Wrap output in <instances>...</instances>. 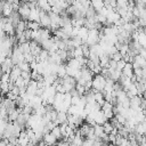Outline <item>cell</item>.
I'll use <instances>...</instances> for the list:
<instances>
[{
    "label": "cell",
    "mask_w": 146,
    "mask_h": 146,
    "mask_svg": "<svg viewBox=\"0 0 146 146\" xmlns=\"http://www.w3.org/2000/svg\"><path fill=\"white\" fill-rule=\"evenodd\" d=\"M94 120H95L96 124H98V125H103V124L107 121V120L105 119L104 113H103L102 111H98V112L95 113V117H94Z\"/></svg>",
    "instance_id": "cell-6"
},
{
    "label": "cell",
    "mask_w": 146,
    "mask_h": 146,
    "mask_svg": "<svg viewBox=\"0 0 146 146\" xmlns=\"http://www.w3.org/2000/svg\"><path fill=\"white\" fill-rule=\"evenodd\" d=\"M1 97H2V94H1V91H0V98H1Z\"/></svg>",
    "instance_id": "cell-41"
},
{
    "label": "cell",
    "mask_w": 146,
    "mask_h": 146,
    "mask_svg": "<svg viewBox=\"0 0 146 146\" xmlns=\"http://www.w3.org/2000/svg\"><path fill=\"white\" fill-rule=\"evenodd\" d=\"M0 91H1L2 95L9 92V90H8V82H0Z\"/></svg>",
    "instance_id": "cell-21"
},
{
    "label": "cell",
    "mask_w": 146,
    "mask_h": 146,
    "mask_svg": "<svg viewBox=\"0 0 146 146\" xmlns=\"http://www.w3.org/2000/svg\"><path fill=\"white\" fill-rule=\"evenodd\" d=\"M9 81V74L8 73H2L0 75V82H8Z\"/></svg>",
    "instance_id": "cell-32"
},
{
    "label": "cell",
    "mask_w": 146,
    "mask_h": 146,
    "mask_svg": "<svg viewBox=\"0 0 146 146\" xmlns=\"http://www.w3.org/2000/svg\"><path fill=\"white\" fill-rule=\"evenodd\" d=\"M80 56H83V55H82L81 46H80V47L74 48V50H73V58H76V57H80Z\"/></svg>",
    "instance_id": "cell-24"
},
{
    "label": "cell",
    "mask_w": 146,
    "mask_h": 146,
    "mask_svg": "<svg viewBox=\"0 0 146 146\" xmlns=\"http://www.w3.org/2000/svg\"><path fill=\"white\" fill-rule=\"evenodd\" d=\"M38 146H47V145L43 141H40V143H38Z\"/></svg>",
    "instance_id": "cell-37"
},
{
    "label": "cell",
    "mask_w": 146,
    "mask_h": 146,
    "mask_svg": "<svg viewBox=\"0 0 146 146\" xmlns=\"http://www.w3.org/2000/svg\"><path fill=\"white\" fill-rule=\"evenodd\" d=\"M17 66H18V68L21 70V72H31V70H30V64H29V63L23 62V63L18 64Z\"/></svg>",
    "instance_id": "cell-15"
},
{
    "label": "cell",
    "mask_w": 146,
    "mask_h": 146,
    "mask_svg": "<svg viewBox=\"0 0 146 146\" xmlns=\"http://www.w3.org/2000/svg\"><path fill=\"white\" fill-rule=\"evenodd\" d=\"M39 33H40V39H41V42H42V41H44V40H48V39H50V38H51V35H50V30H49V29H43V27H41V29L39 30Z\"/></svg>",
    "instance_id": "cell-8"
},
{
    "label": "cell",
    "mask_w": 146,
    "mask_h": 146,
    "mask_svg": "<svg viewBox=\"0 0 146 146\" xmlns=\"http://www.w3.org/2000/svg\"><path fill=\"white\" fill-rule=\"evenodd\" d=\"M138 33H139V32H138ZM137 42L140 44V47L145 48V46H146V34H145V32H140V33L138 34Z\"/></svg>",
    "instance_id": "cell-12"
},
{
    "label": "cell",
    "mask_w": 146,
    "mask_h": 146,
    "mask_svg": "<svg viewBox=\"0 0 146 146\" xmlns=\"http://www.w3.org/2000/svg\"><path fill=\"white\" fill-rule=\"evenodd\" d=\"M114 117H115V120L117 121V123H120V124H122V125H123V124L125 123V121H127L125 117L122 116L121 114H116V115H114Z\"/></svg>",
    "instance_id": "cell-27"
},
{
    "label": "cell",
    "mask_w": 146,
    "mask_h": 146,
    "mask_svg": "<svg viewBox=\"0 0 146 146\" xmlns=\"http://www.w3.org/2000/svg\"><path fill=\"white\" fill-rule=\"evenodd\" d=\"M121 74L124 75L125 78H131L133 74V70H132V65L130 63H125L123 70L121 71Z\"/></svg>",
    "instance_id": "cell-4"
},
{
    "label": "cell",
    "mask_w": 146,
    "mask_h": 146,
    "mask_svg": "<svg viewBox=\"0 0 146 146\" xmlns=\"http://www.w3.org/2000/svg\"><path fill=\"white\" fill-rule=\"evenodd\" d=\"M111 59H113V60L116 63V62H119V60H121V59H122V56H121V54H120L119 51H116L114 55H112V56H111Z\"/></svg>",
    "instance_id": "cell-29"
},
{
    "label": "cell",
    "mask_w": 146,
    "mask_h": 146,
    "mask_svg": "<svg viewBox=\"0 0 146 146\" xmlns=\"http://www.w3.org/2000/svg\"><path fill=\"white\" fill-rule=\"evenodd\" d=\"M108 5L112 9H115L116 8V1L115 0H108Z\"/></svg>",
    "instance_id": "cell-34"
},
{
    "label": "cell",
    "mask_w": 146,
    "mask_h": 146,
    "mask_svg": "<svg viewBox=\"0 0 146 146\" xmlns=\"http://www.w3.org/2000/svg\"><path fill=\"white\" fill-rule=\"evenodd\" d=\"M6 146H14V145H11V144H9V143H8V144H7Z\"/></svg>",
    "instance_id": "cell-39"
},
{
    "label": "cell",
    "mask_w": 146,
    "mask_h": 146,
    "mask_svg": "<svg viewBox=\"0 0 146 146\" xmlns=\"http://www.w3.org/2000/svg\"><path fill=\"white\" fill-rule=\"evenodd\" d=\"M8 144V140L7 139H1L0 140V146H6Z\"/></svg>",
    "instance_id": "cell-36"
},
{
    "label": "cell",
    "mask_w": 146,
    "mask_h": 146,
    "mask_svg": "<svg viewBox=\"0 0 146 146\" xmlns=\"http://www.w3.org/2000/svg\"><path fill=\"white\" fill-rule=\"evenodd\" d=\"M128 51H129V47H128V44H127V43H123V44L121 46L119 52L121 54V56H124V55L128 54Z\"/></svg>",
    "instance_id": "cell-22"
},
{
    "label": "cell",
    "mask_w": 146,
    "mask_h": 146,
    "mask_svg": "<svg viewBox=\"0 0 146 146\" xmlns=\"http://www.w3.org/2000/svg\"><path fill=\"white\" fill-rule=\"evenodd\" d=\"M71 42H72V46H73L74 48L80 47V46L82 44V41H81V39H80L79 36H73V38H71Z\"/></svg>",
    "instance_id": "cell-17"
},
{
    "label": "cell",
    "mask_w": 146,
    "mask_h": 146,
    "mask_svg": "<svg viewBox=\"0 0 146 146\" xmlns=\"http://www.w3.org/2000/svg\"><path fill=\"white\" fill-rule=\"evenodd\" d=\"M81 49H82V55H83V57L88 59L89 52H90V51H89V47H88L86 43H83V44H81Z\"/></svg>",
    "instance_id": "cell-19"
},
{
    "label": "cell",
    "mask_w": 146,
    "mask_h": 146,
    "mask_svg": "<svg viewBox=\"0 0 146 146\" xmlns=\"http://www.w3.org/2000/svg\"><path fill=\"white\" fill-rule=\"evenodd\" d=\"M2 139V132H0V140Z\"/></svg>",
    "instance_id": "cell-38"
},
{
    "label": "cell",
    "mask_w": 146,
    "mask_h": 146,
    "mask_svg": "<svg viewBox=\"0 0 146 146\" xmlns=\"http://www.w3.org/2000/svg\"><path fill=\"white\" fill-rule=\"evenodd\" d=\"M108 146H114V145L113 144H108Z\"/></svg>",
    "instance_id": "cell-40"
},
{
    "label": "cell",
    "mask_w": 146,
    "mask_h": 146,
    "mask_svg": "<svg viewBox=\"0 0 146 146\" xmlns=\"http://www.w3.org/2000/svg\"><path fill=\"white\" fill-rule=\"evenodd\" d=\"M18 76H21V70L18 68L17 65H15V66L11 68L10 73H9V81L15 82V80H16Z\"/></svg>",
    "instance_id": "cell-5"
},
{
    "label": "cell",
    "mask_w": 146,
    "mask_h": 146,
    "mask_svg": "<svg viewBox=\"0 0 146 146\" xmlns=\"http://www.w3.org/2000/svg\"><path fill=\"white\" fill-rule=\"evenodd\" d=\"M79 100H80V96H73V97H71V105L76 106L79 104Z\"/></svg>",
    "instance_id": "cell-31"
},
{
    "label": "cell",
    "mask_w": 146,
    "mask_h": 146,
    "mask_svg": "<svg viewBox=\"0 0 146 146\" xmlns=\"http://www.w3.org/2000/svg\"><path fill=\"white\" fill-rule=\"evenodd\" d=\"M74 89H75V91L78 92V95H79V96H83V95H84V92H86L84 87H83V86H80V84H78V83L75 84Z\"/></svg>",
    "instance_id": "cell-20"
},
{
    "label": "cell",
    "mask_w": 146,
    "mask_h": 146,
    "mask_svg": "<svg viewBox=\"0 0 146 146\" xmlns=\"http://www.w3.org/2000/svg\"><path fill=\"white\" fill-rule=\"evenodd\" d=\"M66 119H67L66 112H57V117H56V120H57V122L59 123V125L63 124L64 122H66Z\"/></svg>",
    "instance_id": "cell-11"
},
{
    "label": "cell",
    "mask_w": 146,
    "mask_h": 146,
    "mask_svg": "<svg viewBox=\"0 0 146 146\" xmlns=\"http://www.w3.org/2000/svg\"><path fill=\"white\" fill-rule=\"evenodd\" d=\"M82 143H83V138H82V137H76V136H74V139H73V141H72L73 145H75V146H82Z\"/></svg>",
    "instance_id": "cell-25"
},
{
    "label": "cell",
    "mask_w": 146,
    "mask_h": 146,
    "mask_svg": "<svg viewBox=\"0 0 146 146\" xmlns=\"http://www.w3.org/2000/svg\"><path fill=\"white\" fill-rule=\"evenodd\" d=\"M50 132H51V135L56 138V140L62 139V135H60V131H59V127H55Z\"/></svg>",
    "instance_id": "cell-16"
},
{
    "label": "cell",
    "mask_w": 146,
    "mask_h": 146,
    "mask_svg": "<svg viewBox=\"0 0 146 146\" xmlns=\"http://www.w3.org/2000/svg\"><path fill=\"white\" fill-rule=\"evenodd\" d=\"M17 13H18V15H19L22 21L27 22V18H29V15H30V8H29L26 1L19 2V8H18Z\"/></svg>",
    "instance_id": "cell-2"
},
{
    "label": "cell",
    "mask_w": 146,
    "mask_h": 146,
    "mask_svg": "<svg viewBox=\"0 0 146 146\" xmlns=\"http://www.w3.org/2000/svg\"><path fill=\"white\" fill-rule=\"evenodd\" d=\"M10 92H11L13 95H15V96H17V97H18V95H19V89H18L17 87H14V88L10 90Z\"/></svg>",
    "instance_id": "cell-33"
},
{
    "label": "cell",
    "mask_w": 146,
    "mask_h": 146,
    "mask_svg": "<svg viewBox=\"0 0 146 146\" xmlns=\"http://www.w3.org/2000/svg\"><path fill=\"white\" fill-rule=\"evenodd\" d=\"M66 66H67V67H71V68H73V70H80V68H81L80 64L78 63V60H76L75 58H71V59H68Z\"/></svg>",
    "instance_id": "cell-10"
},
{
    "label": "cell",
    "mask_w": 146,
    "mask_h": 146,
    "mask_svg": "<svg viewBox=\"0 0 146 146\" xmlns=\"http://www.w3.org/2000/svg\"><path fill=\"white\" fill-rule=\"evenodd\" d=\"M127 6H128V1L127 0H119V1H116V7L117 8L127 9Z\"/></svg>",
    "instance_id": "cell-23"
},
{
    "label": "cell",
    "mask_w": 146,
    "mask_h": 146,
    "mask_svg": "<svg viewBox=\"0 0 146 146\" xmlns=\"http://www.w3.org/2000/svg\"><path fill=\"white\" fill-rule=\"evenodd\" d=\"M23 51V54H30V44H29V41L27 42H24L22 44H18Z\"/></svg>",
    "instance_id": "cell-18"
},
{
    "label": "cell",
    "mask_w": 146,
    "mask_h": 146,
    "mask_svg": "<svg viewBox=\"0 0 146 146\" xmlns=\"http://www.w3.org/2000/svg\"><path fill=\"white\" fill-rule=\"evenodd\" d=\"M90 6L95 9L96 13H98V11L104 7V2H103L102 0H94V1L90 2Z\"/></svg>",
    "instance_id": "cell-9"
},
{
    "label": "cell",
    "mask_w": 146,
    "mask_h": 146,
    "mask_svg": "<svg viewBox=\"0 0 146 146\" xmlns=\"http://www.w3.org/2000/svg\"><path fill=\"white\" fill-rule=\"evenodd\" d=\"M92 128H94V133H95V136H96L97 138H100V137L104 135V131H103V127H102V125L96 124V125H94Z\"/></svg>",
    "instance_id": "cell-13"
},
{
    "label": "cell",
    "mask_w": 146,
    "mask_h": 146,
    "mask_svg": "<svg viewBox=\"0 0 146 146\" xmlns=\"http://www.w3.org/2000/svg\"><path fill=\"white\" fill-rule=\"evenodd\" d=\"M24 62L30 64V63L34 62V57H33L31 54H24Z\"/></svg>",
    "instance_id": "cell-28"
},
{
    "label": "cell",
    "mask_w": 146,
    "mask_h": 146,
    "mask_svg": "<svg viewBox=\"0 0 146 146\" xmlns=\"http://www.w3.org/2000/svg\"><path fill=\"white\" fill-rule=\"evenodd\" d=\"M21 78L23 80H31V72H21Z\"/></svg>",
    "instance_id": "cell-30"
},
{
    "label": "cell",
    "mask_w": 146,
    "mask_h": 146,
    "mask_svg": "<svg viewBox=\"0 0 146 146\" xmlns=\"http://www.w3.org/2000/svg\"><path fill=\"white\" fill-rule=\"evenodd\" d=\"M42 141H43L47 146H54V145H56V143H57L56 138L51 135V132H48V133L43 135V136H42Z\"/></svg>",
    "instance_id": "cell-3"
},
{
    "label": "cell",
    "mask_w": 146,
    "mask_h": 146,
    "mask_svg": "<svg viewBox=\"0 0 146 146\" xmlns=\"http://www.w3.org/2000/svg\"><path fill=\"white\" fill-rule=\"evenodd\" d=\"M14 84H15V87H17V88H22V87H24V80H23L21 76H18V78L15 80Z\"/></svg>",
    "instance_id": "cell-26"
},
{
    "label": "cell",
    "mask_w": 146,
    "mask_h": 146,
    "mask_svg": "<svg viewBox=\"0 0 146 146\" xmlns=\"http://www.w3.org/2000/svg\"><path fill=\"white\" fill-rule=\"evenodd\" d=\"M102 127H103V131H104V133H106V135H110V133L112 132L113 128H114V127H113L108 121H106Z\"/></svg>",
    "instance_id": "cell-14"
},
{
    "label": "cell",
    "mask_w": 146,
    "mask_h": 146,
    "mask_svg": "<svg viewBox=\"0 0 146 146\" xmlns=\"http://www.w3.org/2000/svg\"><path fill=\"white\" fill-rule=\"evenodd\" d=\"M115 138H116V136H114V135L110 133V135H108V143L111 141V143L114 145V143H115Z\"/></svg>",
    "instance_id": "cell-35"
},
{
    "label": "cell",
    "mask_w": 146,
    "mask_h": 146,
    "mask_svg": "<svg viewBox=\"0 0 146 146\" xmlns=\"http://www.w3.org/2000/svg\"><path fill=\"white\" fill-rule=\"evenodd\" d=\"M91 83H92V90L95 91H102L105 87V79L100 75V74H97V75H94L92 80H91Z\"/></svg>",
    "instance_id": "cell-1"
},
{
    "label": "cell",
    "mask_w": 146,
    "mask_h": 146,
    "mask_svg": "<svg viewBox=\"0 0 146 146\" xmlns=\"http://www.w3.org/2000/svg\"><path fill=\"white\" fill-rule=\"evenodd\" d=\"M130 100V108L131 110H135V111H137V110H140L139 108V105H140V97H138V96H133L131 99H129Z\"/></svg>",
    "instance_id": "cell-7"
}]
</instances>
